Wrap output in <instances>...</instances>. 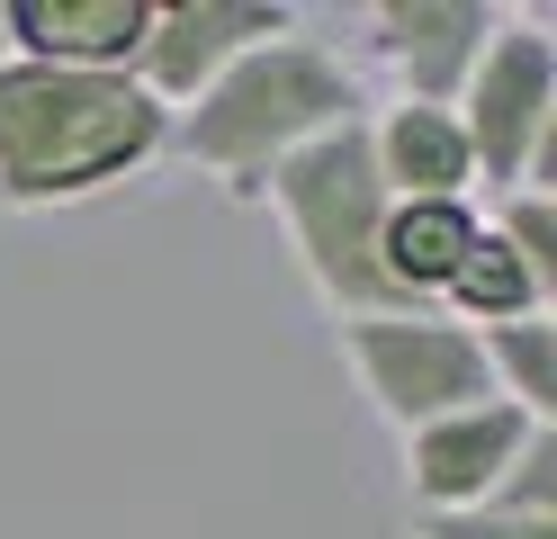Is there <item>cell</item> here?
<instances>
[{
	"instance_id": "1",
	"label": "cell",
	"mask_w": 557,
	"mask_h": 539,
	"mask_svg": "<svg viewBox=\"0 0 557 539\" xmlns=\"http://www.w3.org/2000/svg\"><path fill=\"white\" fill-rule=\"evenodd\" d=\"M153 144V108L90 72H0V180L10 189H82Z\"/></svg>"
},
{
	"instance_id": "2",
	"label": "cell",
	"mask_w": 557,
	"mask_h": 539,
	"mask_svg": "<svg viewBox=\"0 0 557 539\" xmlns=\"http://www.w3.org/2000/svg\"><path fill=\"white\" fill-rule=\"evenodd\" d=\"M278 189H288V216H297V234H306V252H315L333 297H377V287H396L377 270V180H369V144L360 135H333L315 154H297Z\"/></svg>"
},
{
	"instance_id": "3",
	"label": "cell",
	"mask_w": 557,
	"mask_h": 539,
	"mask_svg": "<svg viewBox=\"0 0 557 539\" xmlns=\"http://www.w3.org/2000/svg\"><path fill=\"white\" fill-rule=\"evenodd\" d=\"M333 108H342L333 63L306 54V46H278V54H261L252 72H234V82L216 90V108L189 126V144H198L207 162H252V154H270L278 135L333 118Z\"/></svg>"
},
{
	"instance_id": "4",
	"label": "cell",
	"mask_w": 557,
	"mask_h": 539,
	"mask_svg": "<svg viewBox=\"0 0 557 539\" xmlns=\"http://www.w3.org/2000/svg\"><path fill=\"white\" fill-rule=\"evenodd\" d=\"M360 359H369V378L396 414H441V405H459V395L485 387L476 342L432 333V323H413V333L405 323H360Z\"/></svg>"
},
{
	"instance_id": "5",
	"label": "cell",
	"mask_w": 557,
	"mask_h": 539,
	"mask_svg": "<svg viewBox=\"0 0 557 539\" xmlns=\"http://www.w3.org/2000/svg\"><path fill=\"white\" fill-rule=\"evenodd\" d=\"M540 108H548V46H540V36H512V46L485 63V90H476V135H485V162H495V171L521 162Z\"/></svg>"
},
{
	"instance_id": "6",
	"label": "cell",
	"mask_w": 557,
	"mask_h": 539,
	"mask_svg": "<svg viewBox=\"0 0 557 539\" xmlns=\"http://www.w3.org/2000/svg\"><path fill=\"white\" fill-rule=\"evenodd\" d=\"M468 243H476L468 216L449 207V198H423V207H405L396 225L377 234V252H387L377 270H387L396 287H423V279H449V270H459V261H468Z\"/></svg>"
},
{
	"instance_id": "7",
	"label": "cell",
	"mask_w": 557,
	"mask_h": 539,
	"mask_svg": "<svg viewBox=\"0 0 557 539\" xmlns=\"http://www.w3.org/2000/svg\"><path fill=\"white\" fill-rule=\"evenodd\" d=\"M18 36L46 54H117L126 36H145L135 0H18Z\"/></svg>"
},
{
	"instance_id": "8",
	"label": "cell",
	"mask_w": 557,
	"mask_h": 539,
	"mask_svg": "<svg viewBox=\"0 0 557 539\" xmlns=\"http://www.w3.org/2000/svg\"><path fill=\"white\" fill-rule=\"evenodd\" d=\"M512 441H521L512 414H468V422H449V431H432V441L413 450V477H423L432 494H476Z\"/></svg>"
},
{
	"instance_id": "9",
	"label": "cell",
	"mask_w": 557,
	"mask_h": 539,
	"mask_svg": "<svg viewBox=\"0 0 557 539\" xmlns=\"http://www.w3.org/2000/svg\"><path fill=\"white\" fill-rule=\"evenodd\" d=\"M252 27H278L270 10H181L162 27V46H153V72L162 82H198V63H216L234 36H252Z\"/></svg>"
},
{
	"instance_id": "10",
	"label": "cell",
	"mask_w": 557,
	"mask_h": 539,
	"mask_svg": "<svg viewBox=\"0 0 557 539\" xmlns=\"http://www.w3.org/2000/svg\"><path fill=\"white\" fill-rule=\"evenodd\" d=\"M476 27H485V10H396V54L413 63V82H423V90H441Z\"/></svg>"
},
{
	"instance_id": "11",
	"label": "cell",
	"mask_w": 557,
	"mask_h": 539,
	"mask_svg": "<svg viewBox=\"0 0 557 539\" xmlns=\"http://www.w3.org/2000/svg\"><path fill=\"white\" fill-rule=\"evenodd\" d=\"M387 154H396V171L413 180V189H449V180H459V135H449L441 118H432V108H405V118H396V135H387Z\"/></svg>"
},
{
	"instance_id": "12",
	"label": "cell",
	"mask_w": 557,
	"mask_h": 539,
	"mask_svg": "<svg viewBox=\"0 0 557 539\" xmlns=\"http://www.w3.org/2000/svg\"><path fill=\"white\" fill-rule=\"evenodd\" d=\"M449 279H459L468 306H521V297H531V287H521V270L504 261V243H468V261L449 270Z\"/></svg>"
},
{
	"instance_id": "13",
	"label": "cell",
	"mask_w": 557,
	"mask_h": 539,
	"mask_svg": "<svg viewBox=\"0 0 557 539\" xmlns=\"http://www.w3.org/2000/svg\"><path fill=\"white\" fill-rule=\"evenodd\" d=\"M504 359L521 369V387H531V395H557V387H548V333H512Z\"/></svg>"
},
{
	"instance_id": "14",
	"label": "cell",
	"mask_w": 557,
	"mask_h": 539,
	"mask_svg": "<svg viewBox=\"0 0 557 539\" xmlns=\"http://www.w3.org/2000/svg\"><path fill=\"white\" fill-rule=\"evenodd\" d=\"M521 252H531V279H521V287H548V279H557V261H548V216H540V207L521 216Z\"/></svg>"
},
{
	"instance_id": "15",
	"label": "cell",
	"mask_w": 557,
	"mask_h": 539,
	"mask_svg": "<svg viewBox=\"0 0 557 539\" xmlns=\"http://www.w3.org/2000/svg\"><path fill=\"white\" fill-rule=\"evenodd\" d=\"M432 539H548V522H512V530H476V522H449Z\"/></svg>"
}]
</instances>
